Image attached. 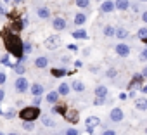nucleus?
Listing matches in <instances>:
<instances>
[{
    "label": "nucleus",
    "instance_id": "24",
    "mask_svg": "<svg viewBox=\"0 0 147 135\" xmlns=\"http://www.w3.org/2000/svg\"><path fill=\"white\" fill-rule=\"evenodd\" d=\"M73 36L78 38V40H83V38H87V31H85V30H78V31L73 33Z\"/></svg>",
    "mask_w": 147,
    "mask_h": 135
},
{
    "label": "nucleus",
    "instance_id": "34",
    "mask_svg": "<svg viewBox=\"0 0 147 135\" xmlns=\"http://www.w3.org/2000/svg\"><path fill=\"white\" fill-rule=\"evenodd\" d=\"M140 61H147V49L140 52Z\"/></svg>",
    "mask_w": 147,
    "mask_h": 135
},
{
    "label": "nucleus",
    "instance_id": "5",
    "mask_svg": "<svg viewBox=\"0 0 147 135\" xmlns=\"http://www.w3.org/2000/svg\"><path fill=\"white\" fill-rule=\"evenodd\" d=\"M109 116H111V119H113L114 123H119V121L125 118V114H123V111H121L119 107H114V109H111Z\"/></svg>",
    "mask_w": 147,
    "mask_h": 135
},
{
    "label": "nucleus",
    "instance_id": "3",
    "mask_svg": "<svg viewBox=\"0 0 147 135\" xmlns=\"http://www.w3.org/2000/svg\"><path fill=\"white\" fill-rule=\"evenodd\" d=\"M61 45V36L59 35H50L47 40H45V47L47 49H57Z\"/></svg>",
    "mask_w": 147,
    "mask_h": 135
},
{
    "label": "nucleus",
    "instance_id": "31",
    "mask_svg": "<svg viewBox=\"0 0 147 135\" xmlns=\"http://www.w3.org/2000/svg\"><path fill=\"white\" fill-rule=\"evenodd\" d=\"M94 104H95V106H102V104H104V97H95Z\"/></svg>",
    "mask_w": 147,
    "mask_h": 135
},
{
    "label": "nucleus",
    "instance_id": "29",
    "mask_svg": "<svg viewBox=\"0 0 147 135\" xmlns=\"http://www.w3.org/2000/svg\"><path fill=\"white\" fill-rule=\"evenodd\" d=\"M138 38L147 40V28H140V30H138Z\"/></svg>",
    "mask_w": 147,
    "mask_h": 135
},
{
    "label": "nucleus",
    "instance_id": "23",
    "mask_svg": "<svg viewBox=\"0 0 147 135\" xmlns=\"http://www.w3.org/2000/svg\"><path fill=\"white\" fill-rule=\"evenodd\" d=\"M42 123L45 125V126H54L55 125V121L49 116V114H45V116H42Z\"/></svg>",
    "mask_w": 147,
    "mask_h": 135
},
{
    "label": "nucleus",
    "instance_id": "26",
    "mask_svg": "<svg viewBox=\"0 0 147 135\" xmlns=\"http://www.w3.org/2000/svg\"><path fill=\"white\" fill-rule=\"evenodd\" d=\"M76 5L82 7V9H87L90 5V0H76Z\"/></svg>",
    "mask_w": 147,
    "mask_h": 135
},
{
    "label": "nucleus",
    "instance_id": "50",
    "mask_svg": "<svg viewBox=\"0 0 147 135\" xmlns=\"http://www.w3.org/2000/svg\"><path fill=\"white\" fill-rule=\"evenodd\" d=\"M0 57H2V55H0Z\"/></svg>",
    "mask_w": 147,
    "mask_h": 135
},
{
    "label": "nucleus",
    "instance_id": "37",
    "mask_svg": "<svg viewBox=\"0 0 147 135\" xmlns=\"http://www.w3.org/2000/svg\"><path fill=\"white\" fill-rule=\"evenodd\" d=\"M24 52H31V43H24Z\"/></svg>",
    "mask_w": 147,
    "mask_h": 135
},
{
    "label": "nucleus",
    "instance_id": "14",
    "mask_svg": "<svg viewBox=\"0 0 147 135\" xmlns=\"http://www.w3.org/2000/svg\"><path fill=\"white\" fill-rule=\"evenodd\" d=\"M97 125H100V119H99L97 116H88V118H87V128H94V126H97Z\"/></svg>",
    "mask_w": 147,
    "mask_h": 135
},
{
    "label": "nucleus",
    "instance_id": "11",
    "mask_svg": "<svg viewBox=\"0 0 147 135\" xmlns=\"http://www.w3.org/2000/svg\"><path fill=\"white\" fill-rule=\"evenodd\" d=\"M142 80H144L142 73H140V75H135V76H133V82L130 83V90H133V88H138V87H140V83H142Z\"/></svg>",
    "mask_w": 147,
    "mask_h": 135
},
{
    "label": "nucleus",
    "instance_id": "17",
    "mask_svg": "<svg viewBox=\"0 0 147 135\" xmlns=\"http://www.w3.org/2000/svg\"><path fill=\"white\" fill-rule=\"evenodd\" d=\"M59 95H61L59 92H49L45 99H47V102H50V104H55V102H57V99H59Z\"/></svg>",
    "mask_w": 147,
    "mask_h": 135
},
{
    "label": "nucleus",
    "instance_id": "19",
    "mask_svg": "<svg viewBox=\"0 0 147 135\" xmlns=\"http://www.w3.org/2000/svg\"><path fill=\"white\" fill-rule=\"evenodd\" d=\"M95 95L97 97H107V87H104V85H100V87H97L95 88Z\"/></svg>",
    "mask_w": 147,
    "mask_h": 135
},
{
    "label": "nucleus",
    "instance_id": "4",
    "mask_svg": "<svg viewBox=\"0 0 147 135\" xmlns=\"http://www.w3.org/2000/svg\"><path fill=\"white\" fill-rule=\"evenodd\" d=\"M64 113V118L69 121V123H78V111L76 109H66L62 111Z\"/></svg>",
    "mask_w": 147,
    "mask_h": 135
},
{
    "label": "nucleus",
    "instance_id": "2",
    "mask_svg": "<svg viewBox=\"0 0 147 135\" xmlns=\"http://www.w3.org/2000/svg\"><path fill=\"white\" fill-rule=\"evenodd\" d=\"M19 116H21V119H24V121H35V119L40 116V111H38L36 106H30V107L21 109Z\"/></svg>",
    "mask_w": 147,
    "mask_h": 135
},
{
    "label": "nucleus",
    "instance_id": "41",
    "mask_svg": "<svg viewBox=\"0 0 147 135\" xmlns=\"http://www.w3.org/2000/svg\"><path fill=\"white\" fill-rule=\"evenodd\" d=\"M4 97H5V92H4V90H2V88H0V101H2V99H4Z\"/></svg>",
    "mask_w": 147,
    "mask_h": 135
},
{
    "label": "nucleus",
    "instance_id": "18",
    "mask_svg": "<svg viewBox=\"0 0 147 135\" xmlns=\"http://www.w3.org/2000/svg\"><path fill=\"white\" fill-rule=\"evenodd\" d=\"M71 87H73V90H75V92H83V90H85V83L80 82V80H75Z\"/></svg>",
    "mask_w": 147,
    "mask_h": 135
},
{
    "label": "nucleus",
    "instance_id": "9",
    "mask_svg": "<svg viewBox=\"0 0 147 135\" xmlns=\"http://www.w3.org/2000/svg\"><path fill=\"white\" fill-rule=\"evenodd\" d=\"M114 7H116L114 2H111V0H106V2H102V5H100V11H102V12H113Z\"/></svg>",
    "mask_w": 147,
    "mask_h": 135
},
{
    "label": "nucleus",
    "instance_id": "13",
    "mask_svg": "<svg viewBox=\"0 0 147 135\" xmlns=\"http://www.w3.org/2000/svg\"><path fill=\"white\" fill-rule=\"evenodd\" d=\"M35 66L40 68V70H43V68L49 66V59H47V57H36V59H35Z\"/></svg>",
    "mask_w": 147,
    "mask_h": 135
},
{
    "label": "nucleus",
    "instance_id": "22",
    "mask_svg": "<svg viewBox=\"0 0 147 135\" xmlns=\"http://www.w3.org/2000/svg\"><path fill=\"white\" fill-rule=\"evenodd\" d=\"M57 92H59L61 95H67V94H69V85H67V83H61L59 88H57Z\"/></svg>",
    "mask_w": 147,
    "mask_h": 135
},
{
    "label": "nucleus",
    "instance_id": "27",
    "mask_svg": "<svg viewBox=\"0 0 147 135\" xmlns=\"http://www.w3.org/2000/svg\"><path fill=\"white\" fill-rule=\"evenodd\" d=\"M14 71H16V73H18V75L21 76V75H23V73H24L26 70H24V66H23V64L19 62V64H16V66H14Z\"/></svg>",
    "mask_w": 147,
    "mask_h": 135
},
{
    "label": "nucleus",
    "instance_id": "48",
    "mask_svg": "<svg viewBox=\"0 0 147 135\" xmlns=\"http://www.w3.org/2000/svg\"><path fill=\"white\" fill-rule=\"evenodd\" d=\"M0 135H5V133H2V132H0Z\"/></svg>",
    "mask_w": 147,
    "mask_h": 135
},
{
    "label": "nucleus",
    "instance_id": "32",
    "mask_svg": "<svg viewBox=\"0 0 147 135\" xmlns=\"http://www.w3.org/2000/svg\"><path fill=\"white\" fill-rule=\"evenodd\" d=\"M66 135H78V130H76V128H69V130L66 132Z\"/></svg>",
    "mask_w": 147,
    "mask_h": 135
},
{
    "label": "nucleus",
    "instance_id": "20",
    "mask_svg": "<svg viewBox=\"0 0 147 135\" xmlns=\"http://www.w3.org/2000/svg\"><path fill=\"white\" fill-rule=\"evenodd\" d=\"M85 21H87V16L85 14H76L75 16V24H78V26H82V24H85Z\"/></svg>",
    "mask_w": 147,
    "mask_h": 135
},
{
    "label": "nucleus",
    "instance_id": "8",
    "mask_svg": "<svg viewBox=\"0 0 147 135\" xmlns=\"http://www.w3.org/2000/svg\"><path fill=\"white\" fill-rule=\"evenodd\" d=\"M52 26H54V30L62 31V30H66L67 23H66V19H64V18H55V19H54V23H52Z\"/></svg>",
    "mask_w": 147,
    "mask_h": 135
},
{
    "label": "nucleus",
    "instance_id": "49",
    "mask_svg": "<svg viewBox=\"0 0 147 135\" xmlns=\"http://www.w3.org/2000/svg\"><path fill=\"white\" fill-rule=\"evenodd\" d=\"M145 133H147V128H145Z\"/></svg>",
    "mask_w": 147,
    "mask_h": 135
},
{
    "label": "nucleus",
    "instance_id": "45",
    "mask_svg": "<svg viewBox=\"0 0 147 135\" xmlns=\"http://www.w3.org/2000/svg\"><path fill=\"white\" fill-rule=\"evenodd\" d=\"M0 14H5V9H4L2 5H0Z\"/></svg>",
    "mask_w": 147,
    "mask_h": 135
},
{
    "label": "nucleus",
    "instance_id": "7",
    "mask_svg": "<svg viewBox=\"0 0 147 135\" xmlns=\"http://www.w3.org/2000/svg\"><path fill=\"white\" fill-rule=\"evenodd\" d=\"M16 90H18V92H21V94H23V92H26V90H28V80H26V78H23V76H19V78L16 80Z\"/></svg>",
    "mask_w": 147,
    "mask_h": 135
},
{
    "label": "nucleus",
    "instance_id": "6",
    "mask_svg": "<svg viewBox=\"0 0 147 135\" xmlns=\"http://www.w3.org/2000/svg\"><path fill=\"white\" fill-rule=\"evenodd\" d=\"M116 54L121 55V57H128L130 55V47L126 43H118L116 45Z\"/></svg>",
    "mask_w": 147,
    "mask_h": 135
},
{
    "label": "nucleus",
    "instance_id": "44",
    "mask_svg": "<svg viewBox=\"0 0 147 135\" xmlns=\"http://www.w3.org/2000/svg\"><path fill=\"white\" fill-rule=\"evenodd\" d=\"M142 92H144V94H147V85H144V87H142Z\"/></svg>",
    "mask_w": 147,
    "mask_h": 135
},
{
    "label": "nucleus",
    "instance_id": "35",
    "mask_svg": "<svg viewBox=\"0 0 147 135\" xmlns=\"http://www.w3.org/2000/svg\"><path fill=\"white\" fill-rule=\"evenodd\" d=\"M5 80H7V76H5L4 73H0V85H2V83H5Z\"/></svg>",
    "mask_w": 147,
    "mask_h": 135
},
{
    "label": "nucleus",
    "instance_id": "16",
    "mask_svg": "<svg viewBox=\"0 0 147 135\" xmlns=\"http://www.w3.org/2000/svg\"><path fill=\"white\" fill-rule=\"evenodd\" d=\"M36 14H38V18H42V19H49V16H50V11H49L47 7H38Z\"/></svg>",
    "mask_w": 147,
    "mask_h": 135
},
{
    "label": "nucleus",
    "instance_id": "1",
    "mask_svg": "<svg viewBox=\"0 0 147 135\" xmlns=\"http://www.w3.org/2000/svg\"><path fill=\"white\" fill-rule=\"evenodd\" d=\"M5 47H7V50H11L16 57H19V59H23V49H24V43L21 42V38L19 36H16V35H5Z\"/></svg>",
    "mask_w": 147,
    "mask_h": 135
},
{
    "label": "nucleus",
    "instance_id": "42",
    "mask_svg": "<svg viewBox=\"0 0 147 135\" xmlns=\"http://www.w3.org/2000/svg\"><path fill=\"white\" fill-rule=\"evenodd\" d=\"M5 2H14V4H21L23 0H5Z\"/></svg>",
    "mask_w": 147,
    "mask_h": 135
},
{
    "label": "nucleus",
    "instance_id": "39",
    "mask_svg": "<svg viewBox=\"0 0 147 135\" xmlns=\"http://www.w3.org/2000/svg\"><path fill=\"white\" fill-rule=\"evenodd\" d=\"M40 104V97H35V101H33V106H38Z\"/></svg>",
    "mask_w": 147,
    "mask_h": 135
},
{
    "label": "nucleus",
    "instance_id": "47",
    "mask_svg": "<svg viewBox=\"0 0 147 135\" xmlns=\"http://www.w3.org/2000/svg\"><path fill=\"white\" fill-rule=\"evenodd\" d=\"M140 2H147V0H140Z\"/></svg>",
    "mask_w": 147,
    "mask_h": 135
},
{
    "label": "nucleus",
    "instance_id": "46",
    "mask_svg": "<svg viewBox=\"0 0 147 135\" xmlns=\"http://www.w3.org/2000/svg\"><path fill=\"white\" fill-rule=\"evenodd\" d=\"M9 135H19V133H9Z\"/></svg>",
    "mask_w": 147,
    "mask_h": 135
},
{
    "label": "nucleus",
    "instance_id": "38",
    "mask_svg": "<svg viewBox=\"0 0 147 135\" xmlns=\"http://www.w3.org/2000/svg\"><path fill=\"white\" fill-rule=\"evenodd\" d=\"M102 135H116V132H114V130H106Z\"/></svg>",
    "mask_w": 147,
    "mask_h": 135
},
{
    "label": "nucleus",
    "instance_id": "36",
    "mask_svg": "<svg viewBox=\"0 0 147 135\" xmlns=\"http://www.w3.org/2000/svg\"><path fill=\"white\" fill-rule=\"evenodd\" d=\"M107 76H109V78L116 76V70H109V71H107Z\"/></svg>",
    "mask_w": 147,
    "mask_h": 135
},
{
    "label": "nucleus",
    "instance_id": "43",
    "mask_svg": "<svg viewBox=\"0 0 147 135\" xmlns=\"http://www.w3.org/2000/svg\"><path fill=\"white\" fill-rule=\"evenodd\" d=\"M142 19H144V23H147V12H144V14H142Z\"/></svg>",
    "mask_w": 147,
    "mask_h": 135
},
{
    "label": "nucleus",
    "instance_id": "21",
    "mask_svg": "<svg viewBox=\"0 0 147 135\" xmlns=\"http://www.w3.org/2000/svg\"><path fill=\"white\" fill-rule=\"evenodd\" d=\"M114 36H118V38H128L130 35H128V31L125 28H116V35Z\"/></svg>",
    "mask_w": 147,
    "mask_h": 135
},
{
    "label": "nucleus",
    "instance_id": "30",
    "mask_svg": "<svg viewBox=\"0 0 147 135\" xmlns=\"http://www.w3.org/2000/svg\"><path fill=\"white\" fill-rule=\"evenodd\" d=\"M23 128H24V130H33L35 125H33V121H24V123H23Z\"/></svg>",
    "mask_w": 147,
    "mask_h": 135
},
{
    "label": "nucleus",
    "instance_id": "33",
    "mask_svg": "<svg viewBox=\"0 0 147 135\" xmlns=\"http://www.w3.org/2000/svg\"><path fill=\"white\" fill-rule=\"evenodd\" d=\"M52 73H54V75H55V76H62V75H64V73H66V71H64V70H54V71H52Z\"/></svg>",
    "mask_w": 147,
    "mask_h": 135
},
{
    "label": "nucleus",
    "instance_id": "10",
    "mask_svg": "<svg viewBox=\"0 0 147 135\" xmlns=\"http://www.w3.org/2000/svg\"><path fill=\"white\" fill-rule=\"evenodd\" d=\"M135 107H137L138 111H147V99H145V97L137 99V101H135Z\"/></svg>",
    "mask_w": 147,
    "mask_h": 135
},
{
    "label": "nucleus",
    "instance_id": "25",
    "mask_svg": "<svg viewBox=\"0 0 147 135\" xmlns=\"http://www.w3.org/2000/svg\"><path fill=\"white\" fill-rule=\"evenodd\" d=\"M104 35H106V36H114V35H116V30H114L113 26H106V28H104Z\"/></svg>",
    "mask_w": 147,
    "mask_h": 135
},
{
    "label": "nucleus",
    "instance_id": "15",
    "mask_svg": "<svg viewBox=\"0 0 147 135\" xmlns=\"http://www.w3.org/2000/svg\"><path fill=\"white\" fill-rule=\"evenodd\" d=\"M116 9L118 11H126V9H130V4H128V0H116Z\"/></svg>",
    "mask_w": 147,
    "mask_h": 135
},
{
    "label": "nucleus",
    "instance_id": "28",
    "mask_svg": "<svg viewBox=\"0 0 147 135\" xmlns=\"http://www.w3.org/2000/svg\"><path fill=\"white\" fill-rule=\"evenodd\" d=\"M0 62H2L4 66H12V64H11V59H9V55H7V54L0 57Z\"/></svg>",
    "mask_w": 147,
    "mask_h": 135
},
{
    "label": "nucleus",
    "instance_id": "40",
    "mask_svg": "<svg viewBox=\"0 0 147 135\" xmlns=\"http://www.w3.org/2000/svg\"><path fill=\"white\" fill-rule=\"evenodd\" d=\"M142 76L147 78V68H144V70H142Z\"/></svg>",
    "mask_w": 147,
    "mask_h": 135
},
{
    "label": "nucleus",
    "instance_id": "12",
    "mask_svg": "<svg viewBox=\"0 0 147 135\" xmlns=\"http://www.w3.org/2000/svg\"><path fill=\"white\" fill-rule=\"evenodd\" d=\"M31 94H33V97H40L43 94V87L40 83H33L31 85Z\"/></svg>",
    "mask_w": 147,
    "mask_h": 135
}]
</instances>
